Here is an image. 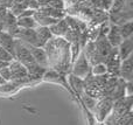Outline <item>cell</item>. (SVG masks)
Returning <instances> with one entry per match:
<instances>
[{
	"label": "cell",
	"mask_w": 133,
	"mask_h": 125,
	"mask_svg": "<svg viewBox=\"0 0 133 125\" xmlns=\"http://www.w3.org/2000/svg\"><path fill=\"white\" fill-rule=\"evenodd\" d=\"M87 54L81 53V55L78 56L77 61L74 64V69H72V75L79 77V78H87L88 75L90 73V67H89V62L87 60Z\"/></svg>",
	"instance_id": "obj_1"
},
{
	"label": "cell",
	"mask_w": 133,
	"mask_h": 125,
	"mask_svg": "<svg viewBox=\"0 0 133 125\" xmlns=\"http://www.w3.org/2000/svg\"><path fill=\"white\" fill-rule=\"evenodd\" d=\"M28 49H29L30 54H32L34 61L37 63L39 65L43 68H47L49 64L48 61V55H47L46 50L43 49V47H37V46H30V44H27Z\"/></svg>",
	"instance_id": "obj_2"
},
{
	"label": "cell",
	"mask_w": 133,
	"mask_h": 125,
	"mask_svg": "<svg viewBox=\"0 0 133 125\" xmlns=\"http://www.w3.org/2000/svg\"><path fill=\"white\" fill-rule=\"evenodd\" d=\"M8 67H9V70H11V74H12V80L21 82L23 78L28 77L26 67L21 62H19L18 60H14L13 58V60L9 62Z\"/></svg>",
	"instance_id": "obj_3"
},
{
	"label": "cell",
	"mask_w": 133,
	"mask_h": 125,
	"mask_svg": "<svg viewBox=\"0 0 133 125\" xmlns=\"http://www.w3.org/2000/svg\"><path fill=\"white\" fill-rule=\"evenodd\" d=\"M95 114H96V117L98 118V121H104L105 117L110 114L111 109H112V101L109 100V98H105V100H102L99 102L96 103L95 105Z\"/></svg>",
	"instance_id": "obj_4"
},
{
	"label": "cell",
	"mask_w": 133,
	"mask_h": 125,
	"mask_svg": "<svg viewBox=\"0 0 133 125\" xmlns=\"http://www.w3.org/2000/svg\"><path fill=\"white\" fill-rule=\"evenodd\" d=\"M14 43H15V37H13L9 33L5 30L0 32V47L8 51L12 56L14 55Z\"/></svg>",
	"instance_id": "obj_5"
},
{
	"label": "cell",
	"mask_w": 133,
	"mask_h": 125,
	"mask_svg": "<svg viewBox=\"0 0 133 125\" xmlns=\"http://www.w3.org/2000/svg\"><path fill=\"white\" fill-rule=\"evenodd\" d=\"M132 49H133V41H132V36L127 37V39L122 40V42L118 46V56L120 60H125L129 56L132 55Z\"/></svg>",
	"instance_id": "obj_6"
},
{
	"label": "cell",
	"mask_w": 133,
	"mask_h": 125,
	"mask_svg": "<svg viewBox=\"0 0 133 125\" xmlns=\"http://www.w3.org/2000/svg\"><path fill=\"white\" fill-rule=\"evenodd\" d=\"M119 71H120V76L123 77L124 81H131L132 80V76H133L132 55L122 61V63L119 65Z\"/></svg>",
	"instance_id": "obj_7"
},
{
	"label": "cell",
	"mask_w": 133,
	"mask_h": 125,
	"mask_svg": "<svg viewBox=\"0 0 133 125\" xmlns=\"http://www.w3.org/2000/svg\"><path fill=\"white\" fill-rule=\"evenodd\" d=\"M35 33H36L40 47H44V44L48 43L49 40L53 36L49 27H46V26H37V27L35 28Z\"/></svg>",
	"instance_id": "obj_8"
},
{
	"label": "cell",
	"mask_w": 133,
	"mask_h": 125,
	"mask_svg": "<svg viewBox=\"0 0 133 125\" xmlns=\"http://www.w3.org/2000/svg\"><path fill=\"white\" fill-rule=\"evenodd\" d=\"M49 29H50L53 35L62 36V35H65L66 33H68V23H66V21L63 20V19H58L55 23L49 26Z\"/></svg>",
	"instance_id": "obj_9"
},
{
	"label": "cell",
	"mask_w": 133,
	"mask_h": 125,
	"mask_svg": "<svg viewBox=\"0 0 133 125\" xmlns=\"http://www.w3.org/2000/svg\"><path fill=\"white\" fill-rule=\"evenodd\" d=\"M106 40H108V42L111 44L112 47H118L119 46V43L122 42L123 37L122 35H120L119 33V28H118V26H112V27L110 28V30H109L108 33V37H106Z\"/></svg>",
	"instance_id": "obj_10"
},
{
	"label": "cell",
	"mask_w": 133,
	"mask_h": 125,
	"mask_svg": "<svg viewBox=\"0 0 133 125\" xmlns=\"http://www.w3.org/2000/svg\"><path fill=\"white\" fill-rule=\"evenodd\" d=\"M16 26L22 29H34L37 27L34 16H19L16 18Z\"/></svg>",
	"instance_id": "obj_11"
},
{
	"label": "cell",
	"mask_w": 133,
	"mask_h": 125,
	"mask_svg": "<svg viewBox=\"0 0 133 125\" xmlns=\"http://www.w3.org/2000/svg\"><path fill=\"white\" fill-rule=\"evenodd\" d=\"M118 28H119V33H120V35H122L123 40L132 36V33H133L132 21H126V22L122 23L120 26H118Z\"/></svg>",
	"instance_id": "obj_12"
},
{
	"label": "cell",
	"mask_w": 133,
	"mask_h": 125,
	"mask_svg": "<svg viewBox=\"0 0 133 125\" xmlns=\"http://www.w3.org/2000/svg\"><path fill=\"white\" fill-rule=\"evenodd\" d=\"M91 71L95 76H101V75H105L106 73H108V68H106L105 63L98 62V63H95L94 64Z\"/></svg>",
	"instance_id": "obj_13"
},
{
	"label": "cell",
	"mask_w": 133,
	"mask_h": 125,
	"mask_svg": "<svg viewBox=\"0 0 133 125\" xmlns=\"http://www.w3.org/2000/svg\"><path fill=\"white\" fill-rule=\"evenodd\" d=\"M0 77L4 80V82L12 81V74H11V70H9L8 65H6V67L0 69Z\"/></svg>",
	"instance_id": "obj_14"
},
{
	"label": "cell",
	"mask_w": 133,
	"mask_h": 125,
	"mask_svg": "<svg viewBox=\"0 0 133 125\" xmlns=\"http://www.w3.org/2000/svg\"><path fill=\"white\" fill-rule=\"evenodd\" d=\"M83 101H84L85 105L88 107V109H90V110H94L95 105H96V103H97L96 98L91 97V96H89V95H85L84 97H83Z\"/></svg>",
	"instance_id": "obj_15"
},
{
	"label": "cell",
	"mask_w": 133,
	"mask_h": 125,
	"mask_svg": "<svg viewBox=\"0 0 133 125\" xmlns=\"http://www.w3.org/2000/svg\"><path fill=\"white\" fill-rule=\"evenodd\" d=\"M26 8H30V9H37L39 8V4L37 0H23Z\"/></svg>",
	"instance_id": "obj_16"
},
{
	"label": "cell",
	"mask_w": 133,
	"mask_h": 125,
	"mask_svg": "<svg viewBox=\"0 0 133 125\" xmlns=\"http://www.w3.org/2000/svg\"><path fill=\"white\" fill-rule=\"evenodd\" d=\"M8 11H9V9L7 8L4 4H1V2H0V18H1V19L5 18V15L8 13Z\"/></svg>",
	"instance_id": "obj_17"
},
{
	"label": "cell",
	"mask_w": 133,
	"mask_h": 125,
	"mask_svg": "<svg viewBox=\"0 0 133 125\" xmlns=\"http://www.w3.org/2000/svg\"><path fill=\"white\" fill-rule=\"evenodd\" d=\"M8 64H9V62L4 61V60H1V58H0V69H1V68H4V67H6V65H8Z\"/></svg>",
	"instance_id": "obj_18"
}]
</instances>
